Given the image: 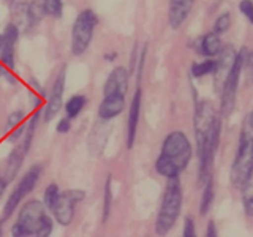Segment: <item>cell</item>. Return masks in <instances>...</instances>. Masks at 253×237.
<instances>
[{
  "label": "cell",
  "instance_id": "5bb4252c",
  "mask_svg": "<svg viewBox=\"0 0 253 237\" xmlns=\"http://www.w3.org/2000/svg\"><path fill=\"white\" fill-rule=\"evenodd\" d=\"M65 70L67 67L63 65L60 73L57 76L52 87V93H51V98L47 101V106L44 109V122H51L52 118L57 116L59 109L62 106V95H63V84H65Z\"/></svg>",
  "mask_w": 253,
  "mask_h": 237
},
{
  "label": "cell",
  "instance_id": "9a60e30c",
  "mask_svg": "<svg viewBox=\"0 0 253 237\" xmlns=\"http://www.w3.org/2000/svg\"><path fill=\"white\" fill-rule=\"evenodd\" d=\"M195 5V0H169L168 21L171 29H179L188 18L190 11Z\"/></svg>",
  "mask_w": 253,
  "mask_h": 237
},
{
  "label": "cell",
  "instance_id": "4dcf8cb0",
  "mask_svg": "<svg viewBox=\"0 0 253 237\" xmlns=\"http://www.w3.org/2000/svg\"><path fill=\"white\" fill-rule=\"evenodd\" d=\"M24 118V113L22 111H18V113H13L10 117H8V126H16L22 122Z\"/></svg>",
  "mask_w": 253,
  "mask_h": 237
},
{
  "label": "cell",
  "instance_id": "d590c367",
  "mask_svg": "<svg viewBox=\"0 0 253 237\" xmlns=\"http://www.w3.org/2000/svg\"><path fill=\"white\" fill-rule=\"evenodd\" d=\"M0 49H2V35H0Z\"/></svg>",
  "mask_w": 253,
  "mask_h": 237
},
{
  "label": "cell",
  "instance_id": "30bf717a",
  "mask_svg": "<svg viewBox=\"0 0 253 237\" xmlns=\"http://www.w3.org/2000/svg\"><path fill=\"white\" fill-rule=\"evenodd\" d=\"M237 57V51L233 44H225L218 52V59L215 60V68H213V89L217 93H221L226 79L234 67Z\"/></svg>",
  "mask_w": 253,
  "mask_h": 237
},
{
  "label": "cell",
  "instance_id": "484cf974",
  "mask_svg": "<svg viewBox=\"0 0 253 237\" xmlns=\"http://www.w3.org/2000/svg\"><path fill=\"white\" fill-rule=\"evenodd\" d=\"M59 195H60L59 187L55 185V184H51L49 187L46 188V192H44V205H46L47 209L54 207V204H55V201H57Z\"/></svg>",
  "mask_w": 253,
  "mask_h": 237
},
{
  "label": "cell",
  "instance_id": "7c38bea8",
  "mask_svg": "<svg viewBox=\"0 0 253 237\" xmlns=\"http://www.w3.org/2000/svg\"><path fill=\"white\" fill-rule=\"evenodd\" d=\"M19 37V29L14 24H8L2 35V49H0V60L8 70L14 68V46Z\"/></svg>",
  "mask_w": 253,
  "mask_h": 237
},
{
  "label": "cell",
  "instance_id": "7a4b0ae2",
  "mask_svg": "<svg viewBox=\"0 0 253 237\" xmlns=\"http://www.w3.org/2000/svg\"><path fill=\"white\" fill-rule=\"evenodd\" d=\"M190 160H192V144L185 133L171 131L163 141L162 154L157 158L155 169L166 179L177 177L188 166Z\"/></svg>",
  "mask_w": 253,
  "mask_h": 237
},
{
  "label": "cell",
  "instance_id": "e575fe53",
  "mask_svg": "<svg viewBox=\"0 0 253 237\" xmlns=\"http://www.w3.org/2000/svg\"><path fill=\"white\" fill-rule=\"evenodd\" d=\"M117 57V52H111V54H105V59L109 60V62H113L114 59Z\"/></svg>",
  "mask_w": 253,
  "mask_h": 237
},
{
  "label": "cell",
  "instance_id": "9c48e42d",
  "mask_svg": "<svg viewBox=\"0 0 253 237\" xmlns=\"http://www.w3.org/2000/svg\"><path fill=\"white\" fill-rule=\"evenodd\" d=\"M40 174H42V166L35 164V166H32L30 171L22 177V180L19 182V185L16 187V190L11 193V196L8 198L6 205H5L3 217H2V221L10 218L11 213L16 210V207H18V204L22 201V198L27 196L32 192V190H34L35 184H37L38 179H40Z\"/></svg>",
  "mask_w": 253,
  "mask_h": 237
},
{
  "label": "cell",
  "instance_id": "7402d4cb",
  "mask_svg": "<svg viewBox=\"0 0 253 237\" xmlns=\"http://www.w3.org/2000/svg\"><path fill=\"white\" fill-rule=\"evenodd\" d=\"M85 97L84 95H75V97H71L68 101H67V106H65V111H67V116L70 118H73L76 116H79V113L84 109L85 106Z\"/></svg>",
  "mask_w": 253,
  "mask_h": 237
},
{
  "label": "cell",
  "instance_id": "cb8c5ba5",
  "mask_svg": "<svg viewBox=\"0 0 253 237\" xmlns=\"http://www.w3.org/2000/svg\"><path fill=\"white\" fill-rule=\"evenodd\" d=\"M231 27V14L229 13H221L218 18L213 22V32L217 35H223Z\"/></svg>",
  "mask_w": 253,
  "mask_h": 237
},
{
  "label": "cell",
  "instance_id": "603a6c76",
  "mask_svg": "<svg viewBox=\"0 0 253 237\" xmlns=\"http://www.w3.org/2000/svg\"><path fill=\"white\" fill-rule=\"evenodd\" d=\"M213 68H215V59H206L203 62H198L192 67V75L195 78H203L206 75L213 73Z\"/></svg>",
  "mask_w": 253,
  "mask_h": 237
},
{
  "label": "cell",
  "instance_id": "4316f807",
  "mask_svg": "<svg viewBox=\"0 0 253 237\" xmlns=\"http://www.w3.org/2000/svg\"><path fill=\"white\" fill-rule=\"evenodd\" d=\"M111 199H113V195H111V176H109L106 179V184H105V205H103V221L108 220L109 209H111Z\"/></svg>",
  "mask_w": 253,
  "mask_h": 237
},
{
  "label": "cell",
  "instance_id": "8fae6325",
  "mask_svg": "<svg viewBox=\"0 0 253 237\" xmlns=\"http://www.w3.org/2000/svg\"><path fill=\"white\" fill-rule=\"evenodd\" d=\"M128 76L130 73L124 67L114 68L103 87V97H125L128 90Z\"/></svg>",
  "mask_w": 253,
  "mask_h": 237
},
{
  "label": "cell",
  "instance_id": "1f68e13d",
  "mask_svg": "<svg viewBox=\"0 0 253 237\" xmlns=\"http://www.w3.org/2000/svg\"><path fill=\"white\" fill-rule=\"evenodd\" d=\"M70 128H71V120H70V117L62 118V120L59 122V125H57V131H59V133H67Z\"/></svg>",
  "mask_w": 253,
  "mask_h": 237
},
{
  "label": "cell",
  "instance_id": "4fadbf2b",
  "mask_svg": "<svg viewBox=\"0 0 253 237\" xmlns=\"http://www.w3.org/2000/svg\"><path fill=\"white\" fill-rule=\"evenodd\" d=\"M11 19L19 32H29L35 26L34 16L30 11V0H13L11 2Z\"/></svg>",
  "mask_w": 253,
  "mask_h": 237
},
{
  "label": "cell",
  "instance_id": "83f0119b",
  "mask_svg": "<svg viewBox=\"0 0 253 237\" xmlns=\"http://www.w3.org/2000/svg\"><path fill=\"white\" fill-rule=\"evenodd\" d=\"M245 75H247V84L253 82V49L247 51V55L244 59V70Z\"/></svg>",
  "mask_w": 253,
  "mask_h": 237
},
{
  "label": "cell",
  "instance_id": "f1b7e54d",
  "mask_svg": "<svg viewBox=\"0 0 253 237\" xmlns=\"http://www.w3.org/2000/svg\"><path fill=\"white\" fill-rule=\"evenodd\" d=\"M239 10L249 19V22L253 24V0H242L239 3Z\"/></svg>",
  "mask_w": 253,
  "mask_h": 237
},
{
  "label": "cell",
  "instance_id": "d6986e66",
  "mask_svg": "<svg viewBox=\"0 0 253 237\" xmlns=\"http://www.w3.org/2000/svg\"><path fill=\"white\" fill-rule=\"evenodd\" d=\"M29 152V150L26 149V146L21 144L19 147H16L11 155L8 157V161H6V168H5V172H3V177L8 180V182H11L14 179V176L18 174L19 168H21V164H22V160H24V157H26V154Z\"/></svg>",
  "mask_w": 253,
  "mask_h": 237
},
{
  "label": "cell",
  "instance_id": "3957f363",
  "mask_svg": "<svg viewBox=\"0 0 253 237\" xmlns=\"http://www.w3.org/2000/svg\"><path fill=\"white\" fill-rule=\"evenodd\" d=\"M253 169V109L245 117L239 134V147L234 157V161L229 172V180L233 187L241 188L244 182L247 180Z\"/></svg>",
  "mask_w": 253,
  "mask_h": 237
},
{
  "label": "cell",
  "instance_id": "8992f818",
  "mask_svg": "<svg viewBox=\"0 0 253 237\" xmlns=\"http://www.w3.org/2000/svg\"><path fill=\"white\" fill-rule=\"evenodd\" d=\"M97 24L98 18L92 10H84L78 14L71 30V52L75 55H83L87 51Z\"/></svg>",
  "mask_w": 253,
  "mask_h": 237
},
{
  "label": "cell",
  "instance_id": "6da1fadb",
  "mask_svg": "<svg viewBox=\"0 0 253 237\" xmlns=\"http://www.w3.org/2000/svg\"><path fill=\"white\" fill-rule=\"evenodd\" d=\"M193 125L198 147V160H200L198 182L204 185L206 180L212 177L213 158H215L217 154L221 133V120L211 101L203 100L196 105Z\"/></svg>",
  "mask_w": 253,
  "mask_h": 237
},
{
  "label": "cell",
  "instance_id": "44dd1931",
  "mask_svg": "<svg viewBox=\"0 0 253 237\" xmlns=\"http://www.w3.org/2000/svg\"><path fill=\"white\" fill-rule=\"evenodd\" d=\"M213 202V180L212 177L208 179V182L204 184V190H203V196H201V202H200V213L201 215H206Z\"/></svg>",
  "mask_w": 253,
  "mask_h": 237
},
{
  "label": "cell",
  "instance_id": "d4e9b609",
  "mask_svg": "<svg viewBox=\"0 0 253 237\" xmlns=\"http://www.w3.org/2000/svg\"><path fill=\"white\" fill-rule=\"evenodd\" d=\"M44 11L47 16L52 18H60L63 11V3L62 0H44Z\"/></svg>",
  "mask_w": 253,
  "mask_h": 237
},
{
  "label": "cell",
  "instance_id": "d6a6232c",
  "mask_svg": "<svg viewBox=\"0 0 253 237\" xmlns=\"http://www.w3.org/2000/svg\"><path fill=\"white\" fill-rule=\"evenodd\" d=\"M10 184L3 176H0V198L3 196V193H5V190H6V185Z\"/></svg>",
  "mask_w": 253,
  "mask_h": 237
},
{
  "label": "cell",
  "instance_id": "ffe728a7",
  "mask_svg": "<svg viewBox=\"0 0 253 237\" xmlns=\"http://www.w3.org/2000/svg\"><path fill=\"white\" fill-rule=\"evenodd\" d=\"M241 192H242V205L245 213L247 215H253V169L247 180L244 182V185L241 187Z\"/></svg>",
  "mask_w": 253,
  "mask_h": 237
},
{
  "label": "cell",
  "instance_id": "f546056e",
  "mask_svg": "<svg viewBox=\"0 0 253 237\" xmlns=\"http://www.w3.org/2000/svg\"><path fill=\"white\" fill-rule=\"evenodd\" d=\"M184 236L185 237H193L195 236V225H193V220L187 217L185 218V223H184Z\"/></svg>",
  "mask_w": 253,
  "mask_h": 237
},
{
  "label": "cell",
  "instance_id": "52a82bcc",
  "mask_svg": "<svg viewBox=\"0 0 253 237\" xmlns=\"http://www.w3.org/2000/svg\"><path fill=\"white\" fill-rule=\"evenodd\" d=\"M247 55V49L242 47V49L237 52V57L234 62V67L229 73L226 82L223 85V90H221V105H220V113L221 117H228L233 113V109L236 106V98H237V89H239V79L244 70V59Z\"/></svg>",
  "mask_w": 253,
  "mask_h": 237
},
{
  "label": "cell",
  "instance_id": "ba28073f",
  "mask_svg": "<svg viewBox=\"0 0 253 237\" xmlns=\"http://www.w3.org/2000/svg\"><path fill=\"white\" fill-rule=\"evenodd\" d=\"M84 198L85 193L83 190H68L65 193H60L54 207L51 209L54 212V217L57 220V223H60L62 226H68L75 215V205L78 202H81Z\"/></svg>",
  "mask_w": 253,
  "mask_h": 237
},
{
  "label": "cell",
  "instance_id": "e0dca14e",
  "mask_svg": "<svg viewBox=\"0 0 253 237\" xmlns=\"http://www.w3.org/2000/svg\"><path fill=\"white\" fill-rule=\"evenodd\" d=\"M139 111H141V90L138 89L134 92V97L130 105V114H128V131H126V147L131 149L134 144V136H136L138 120H139Z\"/></svg>",
  "mask_w": 253,
  "mask_h": 237
},
{
  "label": "cell",
  "instance_id": "2e32d148",
  "mask_svg": "<svg viewBox=\"0 0 253 237\" xmlns=\"http://www.w3.org/2000/svg\"><path fill=\"white\" fill-rule=\"evenodd\" d=\"M221 40H220V35H217L215 32H209V34H206L203 37H200L196 40V46L195 49L196 52L203 55V57H208V59H212L218 55V52L221 51Z\"/></svg>",
  "mask_w": 253,
  "mask_h": 237
},
{
  "label": "cell",
  "instance_id": "ac0fdd59",
  "mask_svg": "<svg viewBox=\"0 0 253 237\" xmlns=\"http://www.w3.org/2000/svg\"><path fill=\"white\" fill-rule=\"evenodd\" d=\"M125 108V97H105L98 108V116L103 120H109L119 116Z\"/></svg>",
  "mask_w": 253,
  "mask_h": 237
},
{
  "label": "cell",
  "instance_id": "277c9868",
  "mask_svg": "<svg viewBox=\"0 0 253 237\" xmlns=\"http://www.w3.org/2000/svg\"><path fill=\"white\" fill-rule=\"evenodd\" d=\"M13 236H40L46 237L52 233V220L47 217L44 204L40 201H29L19 212L16 225L11 229Z\"/></svg>",
  "mask_w": 253,
  "mask_h": 237
},
{
  "label": "cell",
  "instance_id": "5b68a950",
  "mask_svg": "<svg viewBox=\"0 0 253 237\" xmlns=\"http://www.w3.org/2000/svg\"><path fill=\"white\" fill-rule=\"evenodd\" d=\"M182 209V188L177 177L168 179L163 201L158 212L157 223H155V233L158 236H165L171 231V228L176 225V221L180 215Z\"/></svg>",
  "mask_w": 253,
  "mask_h": 237
},
{
  "label": "cell",
  "instance_id": "836d02e7",
  "mask_svg": "<svg viewBox=\"0 0 253 237\" xmlns=\"http://www.w3.org/2000/svg\"><path fill=\"white\" fill-rule=\"evenodd\" d=\"M206 236H209V237L217 236V229H215V225H213V221H211V223L208 225V233H206Z\"/></svg>",
  "mask_w": 253,
  "mask_h": 237
}]
</instances>
